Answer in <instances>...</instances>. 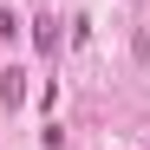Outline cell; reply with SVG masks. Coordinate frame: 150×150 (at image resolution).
<instances>
[{
  "label": "cell",
  "instance_id": "6da1fadb",
  "mask_svg": "<svg viewBox=\"0 0 150 150\" xmlns=\"http://www.w3.org/2000/svg\"><path fill=\"white\" fill-rule=\"evenodd\" d=\"M20 105H26V72L7 65V72H0V111H20Z\"/></svg>",
  "mask_w": 150,
  "mask_h": 150
},
{
  "label": "cell",
  "instance_id": "7a4b0ae2",
  "mask_svg": "<svg viewBox=\"0 0 150 150\" xmlns=\"http://www.w3.org/2000/svg\"><path fill=\"white\" fill-rule=\"evenodd\" d=\"M33 46H39L46 59L59 52V20H52V13H39V20H33Z\"/></svg>",
  "mask_w": 150,
  "mask_h": 150
},
{
  "label": "cell",
  "instance_id": "3957f363",
  "mask_svg": "<svg viewBox=\"0 0 150 150\" xmlns=\"http://www.w3.org/2000/svg\"><path fill=\"white\" fill-rule=\"evenodd\" d=\"M20 39V20H13V7H0V46H13Z\"/></svg>",
  "mask_w": 150,
  "mask_h": 150
},
{
  "label": "cell",
  "instance_id": "277c9868",
  "mask_svg": "<svg viewBox=\"0 0 150 150\" xmlns=\"http://www.w3.org/2000/svg\"><path fill=\"white\" fill-rule=\"evenodd\" d=\"M0 7H7V0H0Z\"/></svg>",
  "mask_w": 150,
  "mask_h": 150
}]
</instances>
